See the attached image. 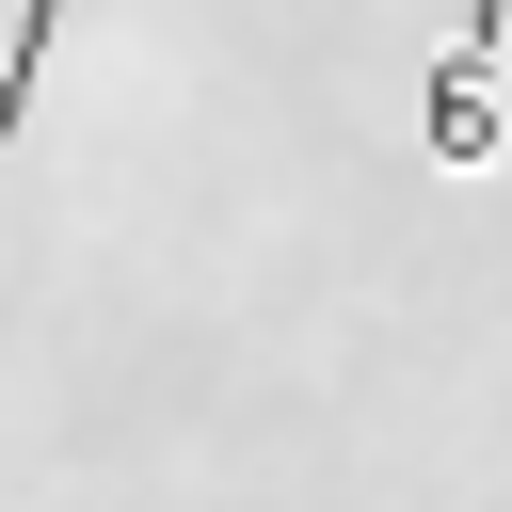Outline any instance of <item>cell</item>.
I'll use <instances>...</instances> for the list:
<instances>
[{
  "label": "cell",
  "mask_w": 512,
  "mask_h": 512,
  "mask_svg": "<svg viewBox=\"0 0 512 512\" xmlns=\"http://www.w3.org/2000/svg\"><path fill=\"white\" fill-rule=\"evenodd\" d=\"M496 48H512V0H464V32H448V64H432V160H448V176L496 160Z\"/></svg>",
  "instance_id": "cell-1"
},
{
  "label": "cell",
  "mask_w": 512,
  "mask_h": 512,
  "mask_svg": "<svg viewBox=\"0 0 512 512\" xmlns=\"http://www.w3.org/2000/svg\"><path fill=\"white\" fill-rule=\"evenodd\" d=\"M48 32H64V0H32V16H16V48H0V160H16V112H32V64H48Z\"/></svg>",
  "instance_id": "cell-2"
}]
</instances>
